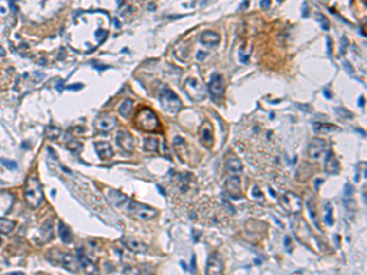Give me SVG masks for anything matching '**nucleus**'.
Listing matches in <instances>:
<instances>
[{
  "label": "nucleus",
  "instance_id": "obj_14",
  "mask_svg": "<svg viewBox=\"0 0 367 275\" xmlns=\"http://www.w3.org/2000/svg\"><path fill=\"white\" fill-rule=\"evenodd\" d=\"M58 260L60 262V264L63 265L65 269H68L69 272L76 273L80 269V262H78V258L75 256L70 255V253H60V257L58 256Z\"/></svg>",
  "mask_w": 367,
  "mask_h": 275
},
{
  "label": "nucleus",
  "instance_id": "obj_3",
  "mask_svg": "<svg viewBox=\"0 0 367 275\" xmlns=\"http://www.w3.org/2000/svg\"><path fill=\"white\" fill-rule=\"evenodd\" d=\"M126 209H128V212L130 213L131 215H133L135 218L141 220L153 219V218H156L157 214H158L157 209H154V208L131 200L128 201V205H126Z\"/></svg>",
  "mask_w": 367,
  "mask_h": 275
},
{
  "label": "nucleus",
  "instance_id": "obj_7",
  "mask_svg": "<svg viewBox=\"0 0 367 275\" xmlns=\"http://www.w3.org/2000/svg\"><path fill=\"white\" fill-rule=\"evenodd\" d=\"M326 141L323 138H313V140L310 142L309 147H307V153H309V157L311 160H317L321 159L323 152H325L326 148Z\"/></svg>",
  "mask_w": 367,
  "mask_h": 275
},
{
  "label": "nucleus",
  "instance_id": "obj_22",
  "mask_svg": "<svg viewBox=\"0 0 367 275\" xmlns=\"http://www.w3.org/2000/svg\"><path fill=\"white\" fill-rule=\"evenodd\" d=\"M78 262H80V267H82V269L85 270L86 274L88 275H97L98 274V268L94 264L91 259H88L87 257H85V255L78 256Z\"/></svg>",
  "mask_w": 367,
  "mask_h": 275
},
{
  "label": "nucleus",
  "instance_id": "obj_4",
  "mask_svg": "<svg viewBox=\"0 0 367 275\" xmlns=\"http://www.w3.org/2000/svg\"><path fill=\"white\" fill-rule=\"evenodd\" d=\"M136 123L139 125L140 128L145 131H154L158 128V118L154 114L153 110L148 109V108H144L137 113L136 116Z\"/></svg>",
  "mask_w": 367,
  "mask_h": 275
},
{
  "label": "nucleus",
  "instance_id": "obj_2",
  "mask_svg": "<svg viewBox=\"0 0 367 275\" xmlns=\"http://www.w3.org/2000/svg\"><path fill=\"white\" fill-rule=\"evenodd\" d=\"M159 100H161L163 109L169 114H176L183 107L180 98L168 87L162 90L161 94H159Z\"/></svg>",
  "mask_w": 367,
  "mask_h": 275
},
{
  "label": "nucleus",
  "instance_id": "obj_40",
  "mask_svg": "<svg viewBox=\"0 0 367 275\" xmlns=\"http://www.w3.org/2000/svg\"><path fill=\"white\" fill-rule=\"evenodd\" d=\"M359 105H360V107H362V105H364V97L360 98V100H359Z\"/></svg>",
  "mask_w": 367,
  "mask_h": 275
},
{
  "label": "nucleus",
  "instance_id": "obj_32",
  "mask_svg": "<svg viewBox=\"0 0 367 275\" xmlns=\"http://www.w3.org/2000/svg\"><path fill=\"white\" fill-rule=\"evenodd\" d=\"M332 215H333L332 207H330V205L328 204L327 205V213H326V215H325V221L328 224V225H333V223H334V221H333V217H332Z\"/></svg>",
  "mask_w": 367,
  "mask_h": 275
},
{
  "label": "nucleus",
  "instance_id": "obj_29",
  "mask_svg": "<svg viewBox=\"0 0 367 275\" xmlns=\"http://www.w3.org/2000/svg\"><path fill=\"white\" fill-rule=\"evenodd\" d=\"M43 230V234L45 235V241H48V240H52L53 238V224H52V221H47V223L43 225L42 228Z\"/></svg>",
  "mask_w": 367,
  "mask_h": 275
},
{
  "label": "nucleus",
  "instance_id": "obj_38",
  "mask_svg": "<svg viewBox=\"0 0 367 275\" xmlns=\"http://www.w3.org/2000/svg\"><path fill=\"white\" fill-rule=\"evenodd\" d=\"M107 35V32H106V31H99V32H97V37H99V36H106Z\"/></svg>",
  "mask_w": 367,
  "mask_h": 275
},
{
  "label": "nucleus",
  "instance_id": "obj_27",
  "mask_svg": "<svg viewBox=\"0 0 367 275\" xmlns=\"http://www.w3.org/2000/svg\"><path fill=\"white\" fill-rule=\"evenodd\" d=\"M115 275H140V270L139 268L133 267V265H123L115 273Z\"/></svg>",
  "mask_w": 367,
  "mask_h": 275
},
{
  "label": "nucleus",
  "instance_id": "obj_16",
  "mask_svg": "<svg viewBox=\"0 0 367 275\" xmlns=\"http://www.w3.org/2000/svg\"><path fill=\"white\" fill-rule=\"evenodd\" d=\"M14 201L15 198H14L13 193H10L9 191H0V217H4L6 213L10 212Z\"/></svg>",
  "mask_w": 367,
  "mask_h": 275
},
{
  "label": "nucleus",
  "instance_id": "obj_25",
  "mask_svg": "<svg viewBox=\"0 0 367 275\" xmlns=\"http://www.w3.org/2000/svg\"><path fill=\"white\" fill-rule=\"evenodd\" d=\"M15 225L14 220L0 218V234H10L15 229Z\"/></svg>",
  "mask_w": 367,
  "mask_h": 275
},
{
  "label": "nucleus",
  "instance_id": "obj_23",
  "mask_svg": "<svg viewBox=\"0 0 367 275\" xmlns=\"http://www.w3.org/2000/svg\"><path fill=\"white\" fill-rule=\"evenodd\" d=\"M58 231H59V236H60L63 242L70 243L71 241H73V233H71V230L69 229V226H66L63 221H59Z\"/></svg>",
  "mask_w": 367,
  "mask_h": 275
},
{
  "label": "nucleus",
  "instance_id": "obj_6",
  "mask_svg": "<svg viewBox=\"0 0 367 275\" xmlns=\"http://www.w3.org/2000/svg\"><path fill=\"white\" fill-rule=\"evenodd\" d=\"M280 203H282L283 208L287 212L292 213V214H297L301 212L302 209V201L301 198L294 192H285L280 197Z\"/></svg>",
  "mask_w": 367,
  "mask_h": 275
},
{
  "label": "nucleus",
  "instance_id": "obj_10",
  "mask_svg": "<svg viewBox=\"0 0 367 275\" xmlns=\"http://www.w3.org/2000/svg\"><path fill=\"white\" fill-rule=\"evenodd\" d=\"M225 190L226 193L232 198H241L242 190H241V180L239 176L233 175L226 179L225 181Z\"/></svg>",
  "mask_w": 367,
  "mask_h": 275
},
{
  "label": "nucleus",
  "instance_id": "obj_37",
  "mask_svg": "<svg viewBox=\"0 0 367 275\" xmlns=\"http://www.w3.org/2000/svg\"><path fill=\"white\" fill-rule=\"evenodd\" d=\"M5 275H25L23 273H18V272H14V273H8Z\"/></svg>",
  "mask_w": 367,
  "mask_h": 275
},
{
  "label": "nucleus",
  "instance_id": "obj_13",
  "mask_svg": "<svg viewBox=\"0 0 367 275\" xmlns=\"http://www.w3.org/2000/svg\"><path fill=\"white\" fill-rule=\"evenodd\" d=\"M116 125H118V120H116V118H114V116L111 115H103L94 121V126H96L97 130L101 131V132H108V131H111L113 128H116Z\"/></svg>",
  "mask_w": 367,
  "mask_h": 275
},
{
  "label": "nucleus",
  "instance_id": "obj_17",
  "mask_svg": "<svg viewBox=\"0 0 367 275\" xmlns=\"http://www.w3.org/2000/svg\"><path fill=\"white\" fill-rule=\"evenodd\" d=\"M325 170L326 173L332 174V175H337L340 171L339 160L337 159V157H335V154L333 152H328L327 155H326Z\"/></svg>",
  "mask_w": 367,
  "mask_h": 275
},
{
  "label": "nucleus",
  "instance_id": "obj_34",
  "mask_svg": "<svg viewBox=\"0 0 367 275\" xmlns=\"http://www.w3.org/2000/svg\"><path fill=\"white\" fill-rule=\"evenodd\" d=\"M327 47H328V54L332 53V40L330 38H327Z\"/></svg>",
  "mask_w": 367,
  "mask_h": 275
},
{
  "label": "nucleus",
  "instance_id": "obj_39",
  "mask_svg": "<svg viewBox=\"0 0 367 275\" xmlns=\"http://www.w3.org/2000/svg\"><path fill=\"white\" fill-rule=\"evenodd\" d=\"M197 55H199L200 60H201V59H202V56H206V54H203V53H202V52H199V54H197Z\"/></svg>",
  "mask_w": 367,
  "mask_h": 275
},
{
  "label": "nucleus",
  "instance_id": "obj_9",
  "mask_svg": "<svg viewBox=\"0 0 367 275\" xmlns=\"http://www.w3.org/2000/svg\"><path fill=\"white\" fill-rule=\"evenodd\" d=\"M224 264L218 253H212L207 260L206 275H223Z\"/></svg>",
  "mask_w": 367,
  "mask_h": 275
},
{
  "label": "nucleus",
  "instance_id": "obj_12",
  "mask_svg": "<svg viewBox=\"0 0 367 275\" xmlns=\"http://www.w3.org/2000/svg\"><path fill=\"white\" fill-rule=\"evenodd\" d=\"M107 197H108L109 202H110L111 204L116 208L126 207L128 201H130L128 196L124 195V193L120 192V191L114 190V188H109V190L107 191Z\"/></svg>",
  "mask_w": 367,
  "mask_h": 275
},
{
  "label": "nucleus",
  "instance_id": "obj_8",
  "mask_svg": "<svg viewBox=\"0 0 367 275\" xmlns=\"http://www.w3.org/2000/svg\"><path fill=\"white\" fill-rule=\"evenodd\" d=\"M208 91L214 98H221L225 92V82L223 76L219 73H214L208 83Z\"/></svg>",
  "mask_w": 367,
  "mask_h": 275
},
{
  "label": "nucleus",
  "instance_id": "obj_15",
  "mask_svg": "<svg viewBox=\"0 0 367 275\" xmlns=\"http://www.w3.org/2000/svg\"><path fill=\"white\" fill-rule=\"evenodd\" d=\"M121 242L125 246L126 248L131 250L135 253H145L147 251V245L145 242H142L141 240H137L135 238H131V236H125V238H121Z\"/></svg>",
  "mask_w": 367,
  "mask_h": 275
},
{
  "label": "nucleus",
  "instance_id": "obj_19",
  "mask_svg": "<svg viewBox=\"0 0 367 275\" xmlns=\"http://www.w3.org/2000/svg\"><path fill=\"white\" fill-rule=\"evenodd\" d=\"M200 136H201V141L206 147H212L214 142L213 138V126L211 123H204L202 125L201 131H200Z\"/></svg>",
  "mask_w": 367,
  "mask_h": 275
},
{
  "label": "nucleus",
  "instance_id": "obj_30",
  "mask_svg": "<svg viewBox=\"0 0 367 275\" xmlns=\"http://www.w3.org/2000/svg\"><path fill=\"white\" fill-rule=\"evenodd\" d=\"M60 133H61V130L59 128H49L48 130H47V136H48L49 138H52V140L58 138L59 136H60Z\"/></svg>",
  "mask_w": 367,
  "mask_h": 275
},
{
  "label": "nucleus",
  "instance_id": "obj_36",
  "mask_svg": "<svg viewBox=\"0 0 367 275\" xmlns=\"http://www.w3.org/2000/svg\"><path fill=\"white\" fill-rule=\"evenodd\" d=\"M269 5H271V3H269V1H262V3H261L262 8H268Z\"/></svg>",
  "mask_w": 367,
  "mask_h": 275
},
{
  "label": "nucleus",
  "instance_id": "obj_5",
  "mask_svg": "<svg viewBox=\"0 0 367 275\" xmlns=\"http://www.w3.org/2000/svg\"><path fill=\"white\" fill-rule=\"evenodd\" d=\"M184 88H185L186 94L195 102H201L206 98V88L199 78L189 77L185 81Z\"/></svg>",
  "mask_w": 367,
  "mask_h": 275
},
{
  "label": "nucleus",
  "instance_id": "obj_18",
  "mask_svg": "<svg viewBox=\"0 0 367 275\" xmlns=\"http://www.w3.org/2000/svg\"><path fill=\"white\" fill-rule=\"evenodd\" d=\"M225 168H226V171L230 174H233V175H239V174L242 173V170H244V166H242V163L240 162V159L238 157H235V155H229L228 158H226L225 160Z\"/></svg>",
  "mask_w": 367,
  "mask_h": 275
},
{
  "label": "nucleus",
  "instance_id": "obj_28",
  "mask_svg": "<svg viewBox=\"0 0 367 275\" xmlns=\"http://www.w3.org/2000/svg\"><path fill=\"white\" fill-rule=\"evenodd\" d=\"M314 131L316 132H333V131H337V126L332 125V124H314L313 125Z\"/></svg>",
  "mask_w": 367,
  "mask_h": 275
},
{
  "label": "nucleus",
  "instance_id": "obj_20",
  "mask_svg": "<svg viewBox=\"0 0 367 275\" xmlns=\"http://www.w3.org/2000/svg\"><path fill=\"white\" fill-rule=\"evenodd\" d=\"M200 40L206 47H216L220 42V36H219V33L214 32V31H206V32H203L201 35Z\"/></svg>",
  "mask_w": 367,
  "mask_h": 275
},
{
  "label": "nucleus",
  "instance_id": "obj_11",
  "mask_svg": "<svg viewBox=\"0 0 367 275\" xmlns=\"http://www.w3.org/2000/svg\"><path fill=\"white\" fill-rule=\"evenodd\" d=\"M116 143L125 152H132L133 148H135V141H133L132 135L130 132H128V131H118V133H116Z\"/></svg>",
  "mask_w": 367,
  "mask_h": 275
},
{
  "label": "nucleus",
  "instance_id": "obj_21",
  "mask_svg": "<svg viewBox=\"0 0 367 275\" xmlns=\"http://www.w3.org/2000/svg\"><path fill=\"white\" fill-rule=\"evenodd\" d=\"M94 146H96L97 154H98V157L101 158V159H103V160L110 159V158L114 155L113 148H111L110 143L103 142V141H102V142H97Z\"/></svg>",
  "mask_w": 367,
  "mask_h": 275
},
{
  "label": "nucleus",
  "instance_id": "obj_24",
  "mask_svg": "<svg viewBox=\"0 0 367 275\" xmlns=\"http://www.w3.org/2000/svg\"><path fill=\"white\" fill-rule=\"evenodd\" d=\"M133 109V102L131 99H125L119 107V114L124 118H128L131 115V111Z\"/></svg>",
  "mask_w": 367,
  "mask_h": 275
},
{
  "label": "nucleus",
  "instance_id": "obj_35",
  "mask_svg": "<svg viewBox=\"0 0 367 275\" xmlns=\"http://www.w3.org/2000/svg\"><path fill=\"white\" fill-rule=\"evenodd\" d=\"M323 94H325V97L327 98V99H330V98H332V94H330V92L328 90H323Z\"/></svg>",
  "mask_w": 367,
  "mask_h": 275
},
{
  "label": "nucleus",
  "instance_id": "obj_1",
  "mask_svg": "<svg viewBox=\"0 0 367 275\" xmlns=\"http://www.w3.org/2000/svg\"><path fill=\"white\" fill-rule=\"evenodd\" d=\"M43 188L36 176H28L25 183V201L30 208H38L43 202Z\"/></svg>",
  "mask_w": 367,
  "mask_h": 275
},
{
  "label": "nucleus",
  "instance_id": "obj_26",
  "mask_svg": "<svg viewBox=\"0 0 367 275\" xmlns=\"http://www.w3.org/2000/svg\"><path fill=\"white\" fill-rule=\"evenodd\" d=\"M159 141L157 137H146L145 138V149L147 152H158Z\"/></svg>",
  "mask_w": 367,
  "mask_h": 275
},
{
  "label": "nucleus",
  "instance_id": "obj_33",
  "mask_svg": "<svg viewBox=\"0 0 367 275\" xmlns=\"http://www.w3.org/2000/svg\"><path fill=\"white\" fill-rule=\"evenodd\" d=\"M1 162H3V164L6 165L9 169H16V166H18L15 162H9V160H5V159H3Z\"/></svg>",
  "mask_w": 367,
  "mask_h": 275
},
{
  "label": "nucleus",
  "instance_id": "obj_31",
  "mask_svg": "<svg viewBox=\"0 0 367 275\" xmlns=\"http://www.w3.org/2000/svg\"><path fill=\"white\" fill-rule=\"evenodd\" d=\"M252 196H254L255 200L258 201V202H263L264 201L263 193H262V191L259 190V187H257V186H255V187L252 188Z\"/></svg>",
  "mask_w": 367,
  "mask_h": 275
},
{
  "label": "nucleus",
  "instance_id": "obj_42",
  "mask_svg": "<svg viewBox=\"0 0 367 275\" xmlns=\"http://www.w3.org/2000/svg\"><path fill=\"white\" fill-rule=\"evenodd\" d=\"M37 275H43V274H37Z\"/></svg>",
  "mask_w": 367,
  "mask_h": 275
},
{
  "label": "nucleus",
  "instance_id": "obj_41",
  "mask_svg": "<svg viewBox=\"0 0 367 275\" xmlns=\"http://www.w3.org/2000/svg\"><path fill=\"white\" fill-rule=\"evenodd\" d=\"M0 243H1V238H0Z\"/></svg>",
  "mask_w": 367,
  "mask_h": 275
}]
</instances>
